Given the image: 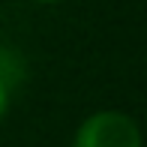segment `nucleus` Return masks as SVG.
Returning <instances> with one entry per match:
<instances>
[{"mask_svg": "<svg viewBox=\"0 0 147 147\" xmlns=\"http://www.w3.org/2000/svg\"><path fill=\"white\" fill-rule=\"evenodd\" d=\"M72 147H141V126L126 111L102 108L78 123Z\"/></svg>", "mask_w": 147, "mask_h": 147, "instance_id": "1", "label": "nucleus"}, {"mask_svg": "<svg viewBox=\"0 0 147 147\" xmlns=\"http://www.w3.org/2000/svg\"><path fill=\"white\" fill-rule=\"evenodd\" d=\"M9 105H12V78H6L3 72H0V120L6 117Z\"/></svg>", "mask_w": 147, "mask_h": 147, "instance_id": "2", "label": "nucleus"}, {"mask_svg": "<svg viewBox=\"0 0 147 147\" xmlns=\"http://www.w3.org/2000/svg\"><path fill=\"white\" fill-rule=\"evenodd\" d=\"M33 3H63V0H33Z\"/></svg>", "mask_w": 147, "mask_h": 147, "instance_id": "3", "label": "nucleus"}]
</instances>
